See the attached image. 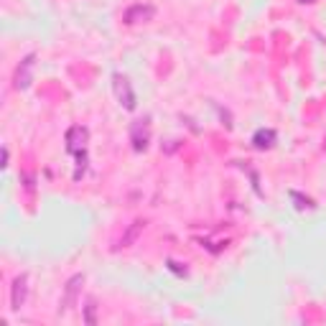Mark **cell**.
Instances as JSON below:
<instances>
[{"instance_id": "cell-11", "label": "cell", "mask_w": 326, "mask_h": 326, "mask_svg": "<svg viewBox=\"0 0 326 326\" xmlns=\"http://www.w3.org/2000/svg\"><path fill=\"white\" fill-rule=\"evenodd\" d=\"M95 311H97V303H95V301H89V303H87V313H84V321H87V324H97Z\"/></svg>"}, {"instance_id": "cell-5", "label": "cell", "mask_w": 326, "mask_h": 326, "mask_svg": "<svg viewBox=\"0 0 326 326\" xmlns=\"http://www.w3.org/2000/svg\"><path fill=\"white\" fill-rule=\"evenodd\" d=\"M26 296H28V275L20 273L13 280V286H10V308L20 311V306L26 303Z\"/></svg>"}, {"instance_id": "cell-7", "label": "cell", "mask_w": 326, "mask_h": 326, "mask_svg": "<svg viewBox=\"0 0 326 326\" xmlns=\"http://www.w3.org/2000/svg\"><path fill=\"white\" fill-rule=\"evenodd\" d=\"M153 16H155V8H153V5H143V3H138V5H130V8L125 10L122 20H125L128 26H133V23H140V20H151Z\"/></svg>"}, {"instance_id": "cell-3", "label": "cell", "mask_w": 326, "mask_h": 326, "mask_svg": "<svg viewBox=\"0 0 326 326\" xmlns=\"http://www.w3.org/2000/svg\"><path fill=\"white\" fill-rule=\"evenodd\" d=\"M33 66H36V54H28L26 59L18 64V69H16V79H13L16 89H28L31 87V82H33Z\"/></svg>"}, {"instance_id": "cell-9", "label": "cell", "mask_w": 326, "mask_h": 326, "mask_svg": "<svg viewBox=\"0 0 326 326\" xmlns=\"http://www.w3.org/2000/svg\"><path fill=\"white\" fill-rule=\"evenodd\" d=\"M143 230H145V222H143V219H135V222H133L130 227H128V232L122 234V240H120V247H130L133 242H135V240L140 237V232H143Z\"/></svg>"}, {"instance_id": "cell-13", "label": "cell", "mask_w": 326, "mask_h": 326, "mask_svg": "<svg viewBox=\"0 0 326 326\" xmlns=\"http://www.w3.org/2000/svg\"><path fill=\"white\" fill-rule=\"evenodd\" d=\"M301 3H313V0H301Z\"/></svg>"}, {"instance_id": "cell-2", "label": "cell", "mask_w": 326, "mask_h": 326, "mask_svg": "<svg viewBox=\"0 0 326 326\" xmlns=\"http://www.w3.org/2000/svg\"><path fill=\"white\" fill-rule=\"evenodd\" d=\"M82 286H84V275H82V273H77V275H72L69 280H66V288H64V298H61L59 313H66V311H69V308L74 306V303H77Z\"/></svg>"}, {"instance_id": "cell-12", "label": "cell", "mask_w": 326, "mask_h": 326, "mask_svg": "<svg viewBox=\"0 0 326 326\" xmlns=\"http://www.w3.org/2000/svg\"><path fill=\"white\" fill-rule=\"evenodd\" d=\"M168 270H173L176 275H186V268H181L176 260H168Z\"/></svg>"}, {"instance_id": "cell-4", "label": "cell", "mask_w": 326, "mask_h": 326, "mask_svg": "<svg viewBox=\"0 0 326 326\" xmlns=\"http://www.w3.org/2000/svg\"><path fill=\"white\" fill-rule=\"evenodd\" d=\"M112 79H115V95L120 99V105L125 107V110H135V95H133V87L128 82V77L115 74Z\"/></svg>"}, {"instance_id": "cell-1", "label": "cell", "mask_w": 326, "mask_h": 326, "mask_svg": "<svg viewBox=\"0 0 326 326\" xmlns=\"http://www.w3.org/2000/svg\"><path fill=\"white\" fill-rule=\"evenodd\" d=\"M66 151L72 155H77V173L74 178L79 181L84 168H87V128L82 125H74L66 130Z\"/></svg>"}, {"instance_id": "cell-6", "label": "cell", "mask_w": 326, "mask_h": 326, "mask_svg": "<svg viewBox=\"0 0 326 326\" xmlns=\"http://www.w3.org/2000/svg\"><path fill=\"white\" fill-rule=\"evenodd\" d=\"M148 138H151V133H148V120H138V122H133V128H130V140H133V148H135L138 153L148 148Z\"/></svg>"}, {"instance_id": "cell-14", "label": "cell", "mask_w": 326, "mask_h": 326, "mask_svg": "<svg viewBox=\"0 0 326 326\" xmlns=\"http://www.w3.org/2000/svg\"><path fill=\"white\" fill-rule=\"evenodd\" d=\"M324 145H326V140H324Z\"/></svg>"}, {"instance_id": "cell-8", "label": "cell", "mask_w": 326, "mask_h": 326, "mask_svg": "<svg viewBox=\"0 0 326 326\" xmlns=\"http://www.w3.org/2000/svg\"><path fill=\"white\" fill-rule=\"evenodd\" d=\"M273 143H275V130H270V128H260L252 135V145L257 151H265V148H273Z\"/></svg>"}, {"instance_id": "cell-10", "label": "cell", "mask_w": 326, "mask_h": 326, "mask_svg": "<svg viewBox=\"0 0 326 326\" xmlns=\"http://www.w3.org/2000/svg\"><path fill=\"white\" fill-rule=\"evenodd\" d=\"M290 199L296 201V207H298V209H313V201L306 199V196H301L298 191H290Z\"/></svg>"}]
</instances>
